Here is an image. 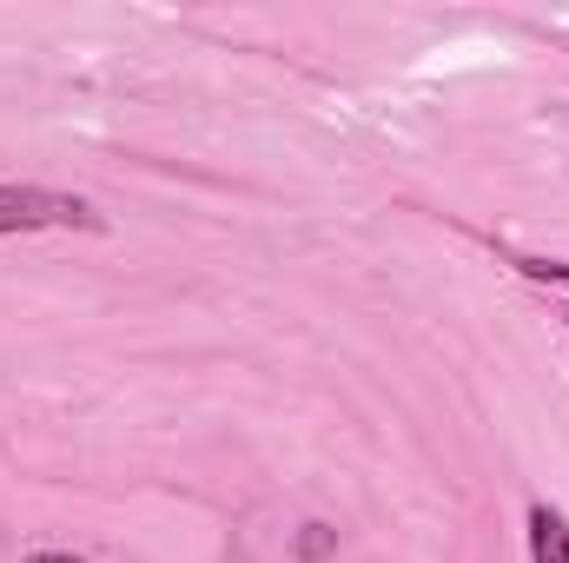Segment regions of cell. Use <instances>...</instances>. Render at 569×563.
Segmentation results:
<instances>
[{"mask_svg":"<svg viewBox=\"0 0 569 563\" xmlns=\"http://www.w3.org/2000/svg\"><path fill=\"white\" fill-rule=\"evenodd\" d=\"M47 226H80L100 233L107 219L80 192H47V186H0V233H47Z\"/></svg>","mask_w":569,"mask_h":563,"instance_id":"obj_1","label":"cell"},{"mask_svg":"<svg viewBox=\"0 0 569 563\" xmlns=\"http://www.w3.org/2000/svg\"><path fill=\"white\" fill-rule=\"evenodd\" d=\"M530 563H569V517L557 504H530Z\"/></svg>","mask_w":569,"mask_h":563,"instance_id":"obj_2","label":"cell"},{"mask_svg":"<svg viewBox=\"0 0 569 563\" xmlns=\"http://www.w3.org/2000/svg\"><path fill=\"white\" fill-rule=\"evenodd\" d=\"M517 273L537 285H563L569 292V259H517Z\"/></svg>","mask_w":569,"mask_h":563,"instance_id":"obj_3","label":"cell"},{"mask_svg":"<svg viewBox=\"0 0 569 563\" xmlns=\"http://www.w3.org/2000/svg\"><path fill=\"white\" fill-rule=\"evenodd\" d=\"M331 544H338V531H331V524H305V537H298V557L318 563V557H331Z\"/></svg>","mask_w":569,"mask_h":563,"instance_id":"obj_4","label":"cell"},{"mask_svg":"<svg viewBox=\"0 0 569 563\" xmlns=\"http://www.w3.org/2000/svg\"><path fill=\"white\" fill-rule=\"evenodd\" d=\"M27 563H87V557H73V551H33Z\"/></svg>","mask_w":569,"mask_h":563,"instance_id":"obj_5","label":"cell"},{"mask_svg":"<svg viewBox=\"0 0 569 563\" xmlns=\"http://www.w3.org/2000/svg\"><path fill=\"white\" fill-rule=\"evenodd\" d=\"M563 325H569V312H563Z\"/></svg>","mask_w":569,"mask_h":563,"instance_id":"obj_6","label":"cell"}]
</instances>
